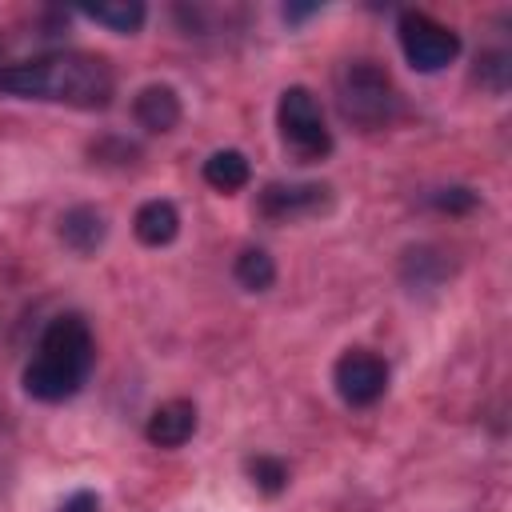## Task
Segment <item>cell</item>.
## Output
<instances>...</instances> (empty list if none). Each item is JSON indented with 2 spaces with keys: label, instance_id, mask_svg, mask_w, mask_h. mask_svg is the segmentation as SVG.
<instances>
[{
  "label": "cell",
  "instance_id": "8992f818",
  "mask_svg": "<svg viewBox=\"0 0 512 512\" xmlns=\"http://www.w3.org/2000/svg\"><path fill=\"white\" fill-rule=\"evenodd\" d=\"M332 384H336V392H340L344 404L368 408L388 388V364H384V356H376L368 348H348L336 360V368H332Z\"/></svg>",
  "mask_w": 512,
  "mask_h": 512
},
{
  "label": "cell",
  "instance_id": "4fadbf2b",
  "mask_svg": "<svg viewBox=\"0 0 512 512\" xmlns=\"http://www.w3.org/2000/svg\"><path fill=\"white\" fill-rule=\"evenodd\" d=\"M88 20H96V24H104V28H112V32H136L140 24H144V16H148V8L140 4V0H112V4H88V8H80Z\"/></svg>",
  "mask_w": 512,
  "mask_h": 512
},
{
  "label": "cell",
  "instance_id": "2e32d148",
  "mask_svg": "<svg viewBox=\"0 0 512 512\" xmlns=\"http://www.w3.org/2000/svg\"><path fill=\"white\" fill-rule=\"evenodd\" d=\"M432 204H436L440 212L460 216V212H472V208H476V192H472V188H440V192H432Z\"/></svg>",
  "mask_w": 512,
  "mask_h": 512
},
{
  "label": "cell",
  "instance_id": "30bf717a",
  "mask_svg": "<svg viewBox=\"0 0 512 512\" xmlns=\"http://www.w3.org/2000/svg\"><path fill=\"white\" fill-rule=\"evenodd\" d=\"M104 236H108L104 212H96L92 204H76V208H68V212L60 216V240H64L72 252H80V256L96 252V248L104 244Z\"/></svg>",
  "mask_w": 512,
  "mask_h": 512
},
{
  "label": "cell",
  "instance_id": "9a60e30c",
  "mask_svg": "<svg viewBox=\"0 0 512 512\" xmlns=\"http://www.w3.org/2000/svg\"><path fill=\"white\" fill-rule=\"evenodd\" d=\"M248 480L264 492V496H276L288 488V464L280 456H252L248 460Z\"/></svg>",
  "mask_w": 512,
  "mask_h": 512
},
{
  "label": "cell",
  "instance_id": "3957f363",
  "mask_svg": "<svg viewBox=\"0 0 512 512\" xmlns=\"http://www.w3.org/2000/svg\"><path fill=\"white\" fill-rule=\"evenodd\" d=\"M336 104L340 116L356 128H384L396 116V84L376 60H344L336 68Z\"/></svg>",
  "mask_w": 512,
  "mask_h": 512
},
{
  "label": "cell",
  "instance_id": "e0dca14e",
  "mask_svg": "<svg viewBox=\"0 0 512 512\" xmlns=\"http://www.w3.org/2000/svg\"><path fill=\"white\" fill-rule=\"evenodd\" d=\"M60 512H100V500H96V492L80 488V492H72V496L60 504Z\"/></svg>",
  "mask_w": 512,
  "mask_h": 512
},
{
  "label": "cell",
  "instance_id": "7a4b0ae2",
  "mask_svg": "<svg viewBox=\"0 0 512 512\" xmlns=\"http://www.w3.org/2000/svg\"><path fill=\"white\" fill-rule=\"evenodd\" d=\"M92 364H96V340L88 320L80 312H64L44 328L36 356L24 368V392L32 400L60 404L84 388Z\"/></svg>",
  "mask_w": 512,
  "mask_h": 512
},
{
  "label": "cell",
  "instance_id": "5bb4252c",
  "mask_svg": "<svg viewBox=\"0 0 512 512\" xmlns=\"http://www.w3.org/2000/svg\"><path fill=\"white\" fill-rule=\"evenodd\" d=\"M232 276H236L240 288L264 292V288H272V280H276V264H272V256H268L264 248H244V252L236 256V264H232Z\"/></svg>",
  "mask_w": 512,
  "mask_h": 512
},
{
  "label": "cell",
  "instance_id": "7c38bea8",
  "mask_svg": "<svg viewBox=\"0 0 512 512\" xmlns=\"http://www.w3.org/2000/svg\"><path fill=\"white\" fill-rule=\"evenodd\" d=\"M248 180H252L248 156L236 152V148H220V152H212V156L204 160V184L216 188V192H224V196L240 192Z\"/></svg>",
  "mask_w": 512,
  "mask_h": 512
},
{
  "label": "cell",
  "instance_id": "5b68a950",
  "mask_svg": "<svg viewBox=\"0 0 512 512\" xmlns=\"http://www.w3.org/2000/svg\"><path fill=\"white\" fill-rule=\"evenodd\" d=\"M400 52L416 72H440L460 56V36L428 12H404L396 24Z\"/></svg>",
  "mask_w": 512,
  "mask_h": 512
},
{
  "label": "cell",
  "instance_id": "52a82bcc",
  "mask_svg": "<svg viewBox=\"0 0 512 512\" xmlns=\"http://www.w3.org/2000/svg\"><path fill=\"white\" fill-rule=\"evenodd\" d=\"M328 200V188L324 184H268L260 192V216L268 220H300V216H312L320 212Z\"/></svg>",
  "mask_w": 512,
  "mask_h": 512
},
{
  "label": "cell",
  "instance_id": "6da1fadb",
  "mask_svg": "<svg viewBox=\"0 0 512 512\" xmlns=\"http://www.w3.org/2000/svg\"><path fill=\"white\" fill-rule=\"evenodd\" d=\"M0 92L20 96V100H52L68 108H108L116 96V72L104 56L96 52H76V48H52L16 64L0 68Z\"/></svg>",
  "mask_w": 512,
  "mask_h": 512
},
{
  "label": "cell",
  "instance_id": "9c48e42d",
  "mask_svg": "<svg viewBox=\"0 0 512 512\" xmlns=\"http://www.w3.org/2000/svg\"><path fill=\"white\" fill-rule=\"evenodd\" d=\"M132 116L144 132H172L180 124V96L168 84H148L132 100Z\"/></svg>",
  "mask_w": 512,
  "mask_h": 512
},
{
  "label": "cell",
  "instance_id": "277c9868",
  "mask_svg": "<svg viewBox=\"0 0 512 512\" xmlns=\"http://www.w3.org/2000/svg\"><path fill=\"white\" fill-rule=\"evenodd\" d=\"M276 128H280V140L296 164H316L332 152V132L324 124V108H320L316 92L304 84H292L280 92Z\"/></svg>",
  "mask_w": 512,
  "mask_h": 512
},
{
  "label": "cell",
  "instance_id": "ba28073f",
  "mask_svg": "<svg viewBox=\"0 0 512 512\" xmlns=\"http://www.w3.org/2000/svg\"><path fill=\"white\" fill-rule=\"evenodd\" d=\"M196 424H200V416H196L192 400H164L160 408H152V416L144 424V436L156 448H180V444L192 440Z\"/></svg>",
  "mask_w": 512,
  "mask_h": 512
},
{
  "label": "cell",
  "instance_id": "8fae6325",
  "mask_svg": "<svg viewBox=\"0 0 512 512\" xmlns=\"http://www.w3.org/2000/svg\"><path fill=\"white\" fill-rule=\"evenodd\" d=\"M132 232H136V240L148 244V248L172 244L176 232H180V212H176V204H168V200H148V204H140L136 216H132Z\"/></svg>",
  "mask_w": 512,
  "mask_h": 512
}]
</instances>
